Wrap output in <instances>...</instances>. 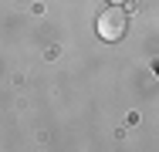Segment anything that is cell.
<instances>
[{
    "mask_svg": "<svg viewBox=\"0 0 159 152\" xmlns=\"http://www.w3.org/2000/svg\"><path fill=\"white\" fill-rule=\"evenodd\" d=\"M125 30H129V17L125 10H119V3L102 10V17H98V37L102 41H122Z\"/></svg>",
    "mask_w": 159,
    "mask_h": 152,
    "instance_id": "1",
    "label": "cell"
},
{
    "mask_svg": "<svg viewBox=\"0 0 159 152\" xmlns=\"http://www.w3.org/2000/svg\"><path fill=\"white\" fill-rule=\"evenodd\" d=\"M108 3H125V0H108Z\"/></svg>",
    "mask_w": 159,
    "mask_h": 152,
    "instance_id": "2",
    "label": "cell"
}]
</instances>
